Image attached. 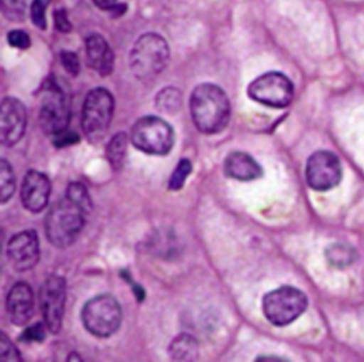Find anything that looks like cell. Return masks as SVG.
Wrapping results in <instances>:
<instances>
[{
  "mask_svg": "<svg viewBox=\"0 0 364 362\" xmlns=\"http://www.w3.org/2000/svg\"><path fill=\"white\" fill-rule=\"evenodd\" d=\"M223 171L229 178L242 182L257 180L263 176L261 165L248 153L240 151L228 155L223 164Z\"/></svg>",
  "mask_w": 364,
  "mask_h": 362,
  "instance_id": "cell-17",
  "label": "cell"
},
{
  "mask_svg": "<svg viewBox=\"0 0 364 362\" xmlns=\"http://www.w3.org/2000/svg\"><path fill=\"white\" fill-rule=\"evenodd\" d=\"M6 18L14 22H21L26 16L28 0H1Z\"/></svg>",
  "mask_w": 364,
  "mask_h": 362,
  "instance_id": "cell-25",
  "label": "cell"
},
{
  "mask_svg": "<svg viewBox=\"0 0 364 362\" xmlns=\"http://www.w3.org/2000/svg\"><path fill=\"white\" fill-rule=\"evenodd\" d=\"M114 100L105 88H95L87 95L82 107V127L91 142L105 137L114 116Z\"/></svg>",
  "mask_w": 364,
  "mask_h": 362,
  "instance_id": "cell-7",
  "label": "cell"
},
{
  "mask_svg": "<svg viewBox=\"0 0 364 362\" xmlns=\"http://www.w3.org/2000/svg\"><path fill=\"white\" fill-rule=\"evenodd\" d=\"M248 95L251 100L266 107L281 110L293 102L295 88L287 75L281 72L272 71L250 82Z\"/></svg>",
  "mask_w": 364,
  "mask_h": 362,
  "instance_id": "cell-9",
  "label": "cell"
},
{
  "mask_svg": "<svg viewBox=\"0 0 364 362\" xmlns=\"http://www.w3.org/2000/svg\"><path fill=\"white\" fill-rule=\"evenodd\" d=\"M70 120L71 107L67 92L54 78L48 80L42 89L39 115L42 131L55 137L69 129Z\"/></svg>",
  "mask_w": 364,
  "mask_h": 362,
  "instance_id": "cell-5",
  "label": "cell"
},
{
  "mask_svg": "<svg viewBox=\"0 0 364 362\" xmlns=\"http://www.w3.org/2000/svg\"><path fill=\"white\" fill-rule=\"evenodd\" d=\"M85 328L93 336L108 338L118 331L122 309L114 296L102 294L87 302L82 311Z\"/></svg>",
  "mask_w": 364,
  "mask_h": 362,
  "instance_id": "cell-6",
  "label": "cell"
},
{
  "mask_svg": "<svg viewBox=\"0 0 364 362\" xmlns=\"http://www.w3.org/2000/svg\"><path fill=\"white\" fill-rule=\"evenodd\" d=\"M8 257L16 272H28L40 260V240L37 231L25 230L8 243Z\"/></svg>",
  "mask_w": 364,
  "mask_h": 362,
  "instance_id": "cell-13",
  "label": "cell"
},
{
  "mask_svg": "<svg viewBox=\"0 0 364 362\" xmlns=\"http://www.w3.org/2000/svg\"><path fill=\"white\" fill-rule=\"evenodd\" d=\"M52 0H33L31 6V18L33 25L41 31L48 28L46 11L50 7Z\"/></svg>",
  "mask_w": 364,
  "mask_h": 362,
  "instance_id": "cell-26",
  "label": "cell"
},
{
  "mask_svg": "<svg viewBox=\"0 0 364 362\" xmlns=\"http://www.w3.org/2000/svg\"><path fill=\"white\" fill-rule=\"evenodd\" d=\"M308 308V297L297 287L283 285L266 294L262 309L266 319L277 327L295 321Z\"/></svg>",
  "mask_w": 364,
  "mask_h": 362,
  "instance_id": "cell-4",
  "label": "cell"
},
{
  "mask_svg": "<svg viewBox=\"0 0 364 362\" xmlns=\"http://www.w3.org/2000/svg\"><path fill=\"white\" fill-rule=\"evenodd\" d=\"M191 171H193V165L189 159H183L182 161H178L173 174L170 176L169 184H168L170 191H181L184 187L187 178L191 176Z\"/></svg>",
  "mask_w": 364,
  "mask_h": 362,
  "instance_id": "cell-24",
  "label": "cell"
},
{
  "mask_svg": "<svg viewBox=\"0 0 364 362\" xmlns=\"http://www.w3.org/2000/svg\"><path fill=\"white\" fill-rule=\"evenodd\" d=\"M121 274H122L121 276L124 277V278L127 279V282L131 283L132 287H133L134 294H135L138 302H144V297H146V292H144V289H142L138 283L133 282L131 276H129V272L125 270V272H122Z\"/></svg>",
  "mask_w": 364,
  "mask_h": 362,
  "instance_id": "cell-33",
  "label": "cell"
},
{
  "mask_svg": "<svg viewBox=\"0 0 364 362\" xmlns=\"http://www.w3.org/2000/svg\"><path fill=\"white\" fill-rule=\"evenodd\" d=\"M191 114L196 127L206 135L220 133L231 117V105L225 91L217 85H199L191 97Z\"/></svg>",
  "mask_w": 364,
  "mask_h": 362,
  "instance_id": "cell-1",
  "label": "cell"
},
{
  "mask_svg": "<svg viewBox=\"0 0 364 362\" xmlns=\"http://www.w3.org/2000/svg\"><path fill=\"white\" fill-rule=\"evenodd\" d=\"M0 353H1V361H22L20 351L16 348V345L10 341L6 334H1L0 339Z\"/></svg>",
  "mask_w": 364,
  "mask_h": 362,
  "instance_id": "cell-28",
  "label": "cell"
},
{
  "mask_svg": "<svg viewBox=\"0 0 364 362\" xmlns=\"http://www.w3.org/2000/svg\"><path fill=\"white\" fill-rule=\"evenodd\" d=\"M52 185L50 179L43 172L29 170L22 183L21 200L29 212L41 213L50 201Z\"/></svg>",
  "mask_w": 364,
  "mask_h": 362,
  "instance_id": "cell-14",
  "label": "cell"
},
{
  "mask_svg": "<svg viewBox=\"0 0 364 362\" xmlns=\"http://www.w3.org/2000/svg\"><path fill=\"white\" fill-rule=\"evenodd\" d=\"M8 315L10 321L16 326L28 324L35 312V295L27 282H16L7 296Z\"/></svg>",
  "mask_w": 364,
  "mask_h": 362,
  "instance_id": "cell-15",
  "label": "cell"
},
{
  "mask_svg": "<svg viewBox=\"0 0 364 362\" xmlns=\"http://www.w3.org/2000/svg\"><path fill=\"white\" fill-rule=\"evenodd\" d=\"M169 59L167 41L157 33H144L132 48L129 67L138 80H151L166 69Z\"/></svg>",
  "mask_w": 364,
  "mask_h": 362,
  "instance_id": "cell-3",
  "label": "cell"
},
{
  "mask_svg": "<svg viewBox=\"0 0 364 362\" xmlns=\"http://www.w3.org/2000/svg\"><path fill=\"white\" fill-rule=\"evenodd\" d=\"M87 213L67 197L57 202L46 217V233L57 248L71 246L86 225Z\"/></svg>",
  "mask_w": 364,
  "mask_h": 362,
  "instance_id": "cell-2",
  "label": "cell"
},
{
  "mask_svg": "<svg viewBox=\"0 0 364 362\" xmlns=\"http://www.w3.org/2000/svg\"><path fill=\"white\" fill-rule=\"evenodd\" d=\"M8 43L14 48L18 50H27L31 48V36L26 31L16 29L8 33Z\"/></svg>",
  "mask_w": 364,
  "mask_h": 362,
  "instance_id": "cell-29",
  "label": "cell"
},
{
  "mask_svg": "<svg viewBox=\"0 0 364 362\" xmlns=\"http://www.w3.org/2000/svg\"><path fill=\"white\" fill-rule=\"evenodd\" d=\"M87 59L89 65L101 76L114 71V56L112 48L103 36L92 33L86 40Z\"/></svg>",
  "mask_w": 364,
  "mask_h": 362,
  "instance_id": "cell-16",
  "label": "cell"
},
{
  "mask_svg": "<svg viewBox=\"0 0 364 362\" xmlns=\"http://www.w3.org/2000/svg\"><path fill=\"white\" fill-rule=\"evenodd\" d=\"M181 100L182 95L180 91L176 88H166L157 95L156 106L161 112H174L180 107Z\"/></svg>",
  "mask_w": 364,
  "mask_h": 362,
  "instance_id": "cell-23",
  "label": "cell"
},
{
  "mask_svg": "<svg viewBox=\"0 0 364 362\" xmlns=\"http://www.w3.org/2000/svg\"><path fill=\"white\" fill-rule=\"evenodd\" d=\"M92 1L97 8L101 10H106V11L114 10L118 6L117 5L118 0H92Z\"/></svg>",
  "mask_w": 364,
  "mask_h": 362,
  "instance_id": "cell-34",
  "label": "cell"
},
{
  "mask_svg": "<svg viewBox=\"0 0 364 362\" xmlns=\"http://www.w3.org/2000/svg\"><path fill=\"white\" fill-rule=\"evenodd\" d=\"M16 176L9 161L5 159L0 161V191H1V203H7L16 193Z\"/></svg>",
  "mask_w": 364,
  "mask_h": 362,
  "instance_id": "cell-20",
  "label": "cell"
},
{
  "mask_svg": "<svg viewBox=\"0 0 364 362\" xmlns=\"http://www.w3.org/2000/svg\"><path fill=\"white\" fill-rule=\"evenodd\" d=\"M174 131L159 117L146 116L134 124L131 140L138 150L150 155H166L174 144Z\"/></svg>",
  "mask_w": 364,
  "mask_h": 362,
  "instance_id": "cell-8",
  "label": "cell"
},
{
  "mask_svg": "<svg viewBox=\"0 0 364 362\" xmlns=\"http://www.w3.org/2000/svg\"><path fill=\"white\" fill-rule=\"evenodd\" d=\"M61 63L68 73L71 75L76 76L80 72V63L77 55L69 50H63L60 54Z\"/></svg>",
  "mask_w": 364,
  "mask_h": 362,
  "instance_id": "cell-30",
  "label": "cell"
},
{
  "mask_svg": "<svg viewBox=\"0 0 364 362\" xmlns=\"http://www.w3.org/2000/svg\"><path fill=\"white\" fill-rule=\"evenodd\" d=\"M54 22L57 31L60 33H67L71 31L72 24L65 9H58L55 11Z\"/></svg>",
  "mask_w": 364,
  "mask_h": 362,
  "instance_id": "cell-32",
  "label": "cell"
},
{
  "mask_svg": "<svg viewBox=\"0 0 364 362\" xmlns=\"http://www.w3.org/2000/svg\"><path fill=\"white\" fill-rule=\"evenodd\" d=\"M169 356L173 361H196L199 357L198 341L191 334H178L170 343Z\"/></svg>",
  "mask_w": 364,
  "mask_h": 362,
  "instance_id": "cell-18",
  "label": "cell"
},
{
  "mask_svg": "<svg viewBox=\"0 0 364 362\" xmlns=\"http://www.w3.org/2000/svg\"><path fill=\"white\" fill-rule=\"evenodd\" d=\"M327 259L336 267L347 266L355 259V251L347 244H334L327 249Z\"/></svg>",
  "mask_w": 364,
  "mask_h": 362,
  "instance_id": "cell-21",
  "label": "cell"
},
{
  "mask_svg": "<svg viewBox=\"0 0 364 362\" xmlns=\"http://www.w3.org/2000/svg\"><path fill=\"white\" fill-rule=\"evenodd\" d=\"M127 144H129V136L124 132H121L112 138L106 149L108 161L116 171L122 169L124 165Z\"/></svg>",
  "mask_w": 364,
  "mask_h": 362,
  "instance_id": "cell-19",
  "label": "cell"
},
{
  "mask_svg": "<svg viewBox=\"0 0 364 362\" xmlns=\"http://www.w3.org/2000/svg\"><path fill=\"white\" fill-rule=\"evenodd\" d=\"M46 328L43 323H36L27 327L21 334L18 340L23 343H41L46 340Z\"/></svg>",
  "mask_w": 364,
  "mask_h": 362,
  "instance_id": "cell-27",
  "label": "cell"
},
{
  "mask_svg": "<svg viewBox=\"0 0 364 362\" xmlns=\"http://www.w3.org/2000/svg\"><path fill=\"white\" fill-rule=\"evenodd\" d=\"M27 127V112L24 104L14 97H5L1 102L0 140L12 148L24 137Z\"/></svg>",
  "mask_w": 364,
  "mask_h": 362,
  "instance_id": "cell-12",
  "label": "cell"
},
{
  "mask_svg": "<svg viewBox=\"0 0 364 362\" xmlns=\"http://www.w3.org/2000/svg\"><path fill=\"white\" fill-rule=\"evenodd\" d=\"M39 297L46 327L52 334H58L65 312L67 281L63 277L52 275L42 283Z\"/></svg>",
  "mask_w": 364,
  "mask_h": 362,
  "instance_id": "cell-10",
  "label": "cell"
},
{
  "mask_svg": "<svg viewBox=\"0 0 364 362\" xmlns=\"http://www.w3.org/2000/svg\"><path fill=\"white\" fill-rule=\"evenodd\" d=\"M80 142V136L78 134L74 133L73 131L63 132L54 137V144L57 148H65V147L72 146V144Z\"/></svg>",
  "mask_w": 364,
  "mask_h": 362,
  "instance_id": "cell-31",
  "label": "cell"
},
{
  "mask_svg": "<svg viewBox=\"0 0 364 362\" xmlns=\"http://www.w3.org/2000/svg\"><path fill=\"white\" fill-rule=\"evenodd\" d=\"M65 197L77 204L80 208H82L87 214H90L93 208L92 200H91L90 195H89L88 189L80 182H71L67 188V196Z\"/></svg>",
  "mask_w": 364,
  "mask_h": 362,
  "instance_id": "cell-22",
  "label": "cell"
},
{
  "mask_svg": "<svg viewBox=\"0 0 364 362\" xmlns=\"http://www.w3.org/2000/svg\"><path fill=\"white\" fill-rule=\"evenodd\" d=\"M342 176V164L330 151H316L306 161V180L313 191H330L340 184Z\"/></svg>",
  "mask_w": 364,
  "mask_h": 362,
  "instance_id": "cell-11",
  "label": "cell"
}]
</instances>
